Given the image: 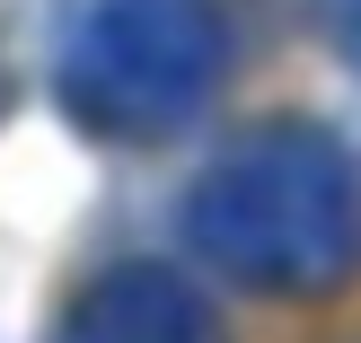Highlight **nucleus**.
Returning a JSON list of instances; mask_svg holds the SVG:
<instances>
[{"label":"nucleus","mask_w":361,"mask_h":343,"mask_svg":"<svg viewBox=\"0 0 361 343\" xmlns=\"http://www.w3.org/2000/svg\"><path fill=\"white\" fill-rule=\"evenodd\" d=\"M326 35H335V53L361 70V0H326Z\"/></svg>","instance_id":"obj_4"},{"label":"nucleus","mask_w":361,"mask_h":343,"mask_svg":"<svg viewBox=\"0 0 361 343\" xmlns=\"http://www.w3.org/2000/svg\"><path fill=\"white\" fill-rule=\"evenodd\" d=\"M53 343H229V326L212 317V299L194 291L176 264H115L97 273L80 299L62 308Z\"/></svg>","instance_id":"obj_3"},{"label":"nucleus","mask_w":361,"mask_h":343,"mask_svg":"<svg viewBox=\"0 0 361 343\" xmlns=\"http://www.w3.org/2000/svg\"><path fill=\"white\" fill-rule=\"evenodd\" d=\"M185 229L247 291H335L361 264V158L309 115L238 132L185 194Z\"/></svg>","instance_id":"obj_1"},{"label":"nucleus","mask_w":361,"mask_h":343,"mask_svg":"<svg viewBox=\"0 0 361 343\" xmlns=\"http://www.w3.org/2000/svg\"><path fill=\"white\" fill-rule=\"evenodd\" d=\"M229 27L203 0H88L71 18L53 97L97 141H168L221 97Z\"/></svg>","instance_id":"obj_2"}]
</instances>
